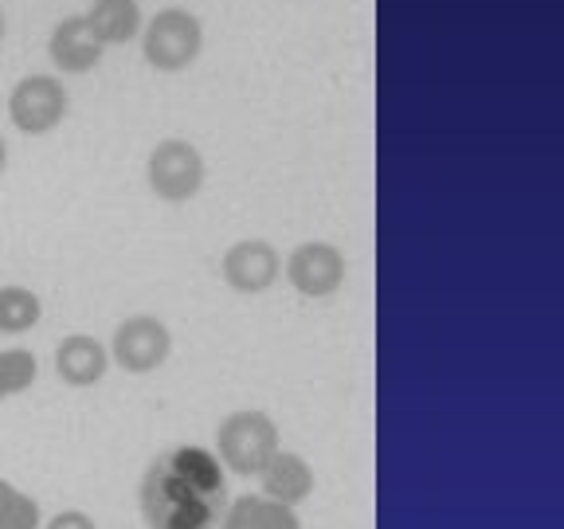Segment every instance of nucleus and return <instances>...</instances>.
I'll list each match as a JSON object with an SVG mask.
<instances>
[{
    "label": "nucleus",
    "instance_id": "obj_1",
    "mask_svg": "<svg viewBox=\"0 0 564 529\" xmlns=\"http://www.w3.org/2000/svg\"><path fill=\"white\" fill-rule=\"evenodd\" d=\"M138 506L150 529H216L228 506V471L208 447H173L145 467Z\"/></svg>",
    "mask_w": 564,
    "mask_h": 529
},
{
    "label": "nucleus",
    "instance_id": "obj_2",
    "mask_svg": "<svg viewBox=\"0 0 564 529\" xmlns=\"http://www.w3.org/2000/svg\"><path fill=\"white\" fill-rule=\"evenodd\" d=\"M282 447L279 423L263 408H239L216 423V458L239 478H251L267 467V458Z\"/></svg>",
    "mask_w": 564,
    "mask_h": 529
},
{
    "label": "nucleus",
    "instance_id": "obj_3",
    "mask_svg": "<svg viewBox=\"0 0 564 529\" xmlns=\"http://www.w3.org/2000/svg\"><path fill=\"white\" fill-rule=\"evenodd\" d=\"M204 52V24L188 9H161L150 24L141 28V55L153 71H188Z\"/></svg>",
    "mask_w": 564,
    "mask_h": 529
},
{
    "label": "nucleus",
    "instance_id": "obj_4",
    "mask_svg": "<svg viewBox=\"0 0 564 529\" xmlns=\"http://www.w3.org/2000/svg\"><path fill=\"white\" fill-rule=\"evenodd\" d=\"M204 176H208L204 153L185 138L158 141V145L150 150V158H145V185H150V193L165 204L193 201V196L204 188Z\"/></svg>",
    "mask_w": 564,
    "mask_h": 529
},
{
    "label": "nucleus",
    "instance_id": "obj_5",
    "mask_svg": "<svg viewBox=\"0 0 564 529\" xmlns=\"http://www.w3.org/2000/svg\"><path fill=\"white\" fill-rule=\"evenodd\" d=\"M110 353V365L133 373V377H145V373H158L173 353V334L161 317L153 314H130L115 326V337L106 345Z\"/></svg>",
    "mask_w": 564,
    "mask_h": 529
},
{
    "label": "nucleus",
    "instance_id": "obj_6",
    "mask_svg": "<svg viewBox=\"0 0 564 529\" xmlns=\"http://www.w3.org/2000/svg\"><path fill=\"white\" fill-rule=\"evenodd\" d=\"M67 110H70V95L55 75H24L9 90V122L20 133H28V138L52 133L67 118Z\"/></svg>",
    "mask_w": 564,
    "mask_h": 529
},
{
    "label": "nucleus",
    "instance_id": "obj_7",
    "mask_svg": "<svg viewBox=\"0 0 564 529\" xmlns=\"http://www.w3.org/2000/svg\"><path fill=\"white\" fill-rule=\"evenodd\" d=\"M345 256L341 247L326 239H306L282 259V279L291 282L302 299H329L345 287Z\"/></svg>",
    "mask_w": 564,
    "mask_h": 529
},
{
    "label": "nucleus",
    "instance_id": "obj_8",
    "mask_svg": "<svg viewBox=\"0 0 564 529\" xmlns=\"http://www.w3.org/2000/svg\"><path fill=\"white\" fill-rule=\"evenodd\" d=\"M220 279L239 294H263L282 279L279 247L267 239H239L220 256Z\"/></svg>",
    "mask_w": 564,
    "mask_h": 529
},
{
    "label": "nucleus",
    "instance_id": "obj_9",
    "mask_svg": "<svg viewBox=\"0 0 564 529\" xmlns=\"http://www.w3.org/2000/svg\"><path fill=\"white\" fill-rule=\"evenodd\" d=\"M256 478H259V494H267V498H274L282 506H294V510L314 494V467L306 463V455L286 447L274 451Z\"/></svg>",
    "mask_w": 564,
    "mask_h": 529
},
{
    "label": "nucleus",
    "instance_id": "obj_10",
    "mask_svg": "<svg viewBox=\"0 0 564 529\" xmlns=\"http://www.w3.org/2000/svg\"><path fill=\"white\" fill-rule=\"evenodd\" d=\"M47 60L63 71V75H87L102 63V44L90 35L83 17H63L47 35Z\"/></svg>",
    "mask_w": 564,
    "mask_h": 529
},
{
    "label": "nucleus",
    "instance_id": "obj_11",
    "mask_svg": "<svg viewBox=\"0 0 564 529\" xmlns=\"http://www.w3.org/2000/svg\"><path fill=\"white\" fill-rule=\"evenodd\" d=\"M55 373L70 388H95L110 373V353L98 337L70 334L55 345Z\"/></svg>",
    "mask_w": 564,
    "mask_h": 529
},
{
    "label": "nucleus",
    "instance_id": "obj_12",
    "mask_svg": "<svg viewBox=\"0 0 564 529\" xmlns=\"http://www.w3.org/2000/svg\"><path fill=\"white\" fill-rule=\"evenodd\" d=\"M216 529H302V518L294 506H282L267 494H239L228 498Z\"/></svg>",
    "mask_w": 564,
    "mask_h": 529
},
{
    "label": "nucleus",
    "instance_id": "obj_13",
    "mask_svg": "<svg viewBox=\"0 0 564 529\" xmlns=\"http://www.w3.org/2000/svg\"><path fill=\"white\" fill-rule=\"evenodd\" d=\"M83 20H87L90 35H95L102 47L130 44V40L141 35V28H145L138 0H95V4L83 12Z\"/></svg>",
    "mask_w": 564,
    "mask_h": 529
},
{
    "label": "nucleus",
    "instance_id": "obj_14",
    "mask_svg": "<svg viewBox=\"0 0 564 529\" xmlns=\"http://www.w3.org/2000/svg\"><path fill=\"white\" fill-rule=\"evenodd\" d=\"M40 317H44L40 294L20 287V282H4V287H0V334L20 337L40 326Z\"/></svg>",
    "mask_w": 564,
    "mask_h": 529
},
{
    "label": "nucleus",
    "instance_id": "obj_15",
    "mask_svg": "<svg viewBox=\"0 0 564 529\" xmlns=\"http://www.w3.org/2000/svg\"><path fill=\"white\" fill-rule=\"evenodd\" d=\"M35 377H40V361H35L32 349H24V345L0 349V400L28 392L35 385Z\"/></svg>",
    "mask_w": 564,
    "mask_h": 529
},
{
    "label": "nucleus",
    "instance_id": "obj_16",
    "mask_svg": "<svg viewBox=\"0 0 564 529\" xmlns=\"http://www.w3.org/2000/svg\"><path fill=\"white\" fill-rule=\"evenodd\" d=\"M44 526V510L32 494L12 486L9 478H0V529H40Z\"/></svg>",
    "mask_w": 564,
    "mask_h": 529
},
{
    "label": "nucleus",
    "instance_id": "obj_17",
    "mask_svg": "<svg viewBox=\"0 0 564 529\" xmlns=\"http://www.w3.org/2000/svg\"><path fill=\"white\" fill-rule=\"evenodd\" d=\"M40 529H98V521L87 510H59L52 518H44Z\"/></svg>",
    "mask_w": 564,
    "mask_h": 529
},
{
    "label": "nucleus",
    "instance_id": "obj_18",
    "mask_svg": "<svg viewBox=\"0 0 564 529\" xmlns=\"http://www.w3.org/2000/svg\"><path fill=\"white\" fill-rule=\"evenodd\" d=\"M9 169V145H4V138H0V173Z\"/></svg>",
    "mask_w": 564,
    "mask_h": 529
},
{
    "label": "nucleus",
    "instance_id": "obj_19",
    "mask_svg": "<svg viewBox=\"0 0 564 529\" xmlns=\"http://www.w3.org/2000/svg\"><path fill=\"white\" fill-rule=\"evenodd\" d=\"M4 32H9V17H4V9H0V44H4Z\"/></svg>",
    "mask_w": 564,
    "mask_h": 529
}]
</instances>
